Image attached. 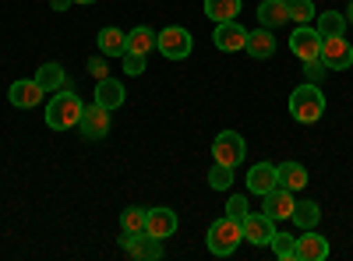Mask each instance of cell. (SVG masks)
<instances>
[{
    "label": "cell",
    "instance_id": "cell-35",
    "mask_svg": "<svg viewBox=\"0 0 353 261\" xmlns=\"http://www.w3.org/2000/svg\"><path fill=\"white\" fill-rule=\"evenodd\" d=\"M50 4H53V11H68L74 0H50Z\"/></svg>",
    "mask_w": 353,
    "mask_h": 261
},
{
    "label": "cell",
    "instance_id": "cell-31",
    "mask_svg": "<svg viewBox=\"0 0 353 261\" xmlns=\"http://www.w3.org/2000/svg\"><path fill=\"white\" fill-rule=\"evenodd\" d=\"M248 212H251V209H248V198H244V194H233V198L226 201V216H230V219H237V222H241Z\"/></svg>",
    "mask_w": 353,
    "mask_h": 261
},
{
    "label": "cell",
    "instance_id": "cell-26",
    "mask_svg": "<svg viewBox=\"0 0 353 261\" xmlns=\"http://www.w3.org/2000/svg\"><path fill=\"white\" fill-rule=\"evenodd\" d=\"M290 219L297 222L301 229H314V226H318V219H321L318 201H297V205H293V216H290Z\"/></svg>",
    "mask_w": 353,
    "mask_h": 261
},
{
    "label": "cell",
    "instance_id": "cell-2",
    "mask_svg": "<svg viewBox=\"0 0 353 261\" xmlns=\"http://www.w3.org/2000/svg\"><path fill=\"white\" fill-rule=\"evenodd\" d=\"M81 109H85V103H81L74 92L61 89V92L50 99V106H46V124H50L53 131H71V127H78V121H81Z\"/></svg>",
    "mask_w": 353,
    "mask_h": 261
},
{
    "label": "cell",
    "instance_id": "cell-21",
    "mask_svg": "<svg viewBox=\"0 0 353 261\" xmlns=\"http://www.w3.org/2000/svg\"><path fill=\"white\" fill-rule=\"evenodd\" d=\"M36 81H39L43 92H61V89H68V74H64L61 64H43V67L36 71Z\"/></svg>",
    "mask_w": 353,
    "mask_h": 261
},
{
    "label": "cell",
    "instance_id": "cell-17",
    "mask_svg": "<svg viewBox=\"0 0 353 261\" xmlns=\"http://www.w3.org/2000/svg\"><path fill=\"white\" fill-rule=\"evenodd\" d=\"M254 61H269V56L276 53V36H272V28H265L258 25L254 32H248V46H244Z\"/></svg>",
    "mask_w": 353,
    "mask_h": 261
},
{
    "label": "cell",
    "instance_id": "cell-3",
    "mask_svg": "<svg viewBox=\"0 0 353 261\" xmlns=\"http://www.w3.org/2000/svg\"><path fill=\"white\" fill-rule=\"evenodd\" d=\"M241 240H244V229H241L237 219L223 216V219H216V222L209 226V251L219 254V258L233 254V251L241 247Z\"/></svg>",
    "mask_w": 353,
    "mask_h": 261
},
{
    "label": "cell",
    "instance_id": "cell-30",
    "mask_svg": "<svg viewBox=\"0 0 353 261\" xmlns=\"http://www.w3.org/2000/svg\"><path fill=\"white\" fill-rule=\"evenodd\" d=\"M209 184H212L216 191H226V187L233 184V169H230V166H223V163H216V166H212V173H209Z\"/></svg>",
    "mask_w": 353,
    "mask_h": 261
},
{
    "label": "cell",
    "instance_id": "cell-20",
    "mask_svg": "<svg viewBox=\"0 0 353 261\" xmlns=\"http://www.w3.org/2000/svg\"><path fill=\"white\" fill-rule=\"evenodd\" d=\"M290 21V8H286V0H261L258 4V25L265 28H279Z\"/></svg>",
    "mask_w": 353,
    "mask_h": 261
},
{
    "label": "cell",
    "instance_id": "cell-9",
    "mask_svg": "<svg viewBox=\"0 0 353 261\" xmlns=\"http://www.w3.org/2000/svg\"><path fill=\"white\" fill-rule=\"evenodd\" d=\"M212 43H216V50H223V53H241L244 46H248V28L233 18V21H219L216 25V32H212Z\"/></svg>",
    "mask_w": 353,
    "mask_h": 261
},
{
    "label": "cell",
    "instance_id": "cell-22",
    "mask_svg": "<svg viewBox=\"0 0 353 261\" xmlns=\"http://www.w3.org/2000/svg\"><path fill=\"white\" fill-rule=\"evenodd\" d=\"M99 50H103V56H124L128 53V32H121V28H103Z\"/></svg>",
    "mask_w": 353,
    "mask_h": 261
},
{
    "label": "cell",
    "instance_id": "cell-8",
    "mask_svg": "<svg viewBox=\"0 0 353 261\" xmlns=\"http://www.w3.org/2000/svg\"><path fill=\"white\" fill-rule=\"evenodd\" d=\"M321 61L329 71H346L353 64V46L346 43V36H325L321 39Z\"/></svg>",
    "mask_w": 353,
    "mask_h": 261
},
{
    "label": "cell",
    "instance_id": "cell-23",
    "mask_svg": "<svg viewBox=\"0 0 353 261\" xmlns=\"http://www.w3.org/2000/svg\"><path fill=\"white\" fill-rule=\"evenodd\" d=\"M128 50H131V53H141V56H149V53L156 50V32H152L149 25L131 28V32H128Z\"/></svg>",
    "mask_w": 353,
    "mask_h": 261
},
{
    "label": "cell",
    "instance_id": "cell-15",
    "mask_svg": "<svg viewBox=\"0 0 353 261\" xmlns=\"http://www.w3.org/2000/svg\"><path fill=\"white\" fill-rule=\"evenodd\" d=\"M145 233L156 237V240H166L176 233V212L173 209H149V219H145Z\"/></svg>",
    "mask_w": 353,
    "mask_h": 261
},
{
    "label": "cell",
    "instance_id": "cell-1",
    "mask_svg": "<svg viewBox=\"0 0 353 261\" xmlns=\"http://www.w3.org/2000/svg\"><path fill=\"white\" fill-rule=\"evenodd\" d=\"M321 113H325V96H321V85L304 81L301 89L290 92V117L297 124H318Z\"/></svg>",
    "mask_w": 353,
    "mask_h": 261
},
{
    "label": "cell",
    "instance_id": "cell-7",
    "mask_svg": "<svg viewBox=\"0 0 353 261\" xmlns=\"http://www.w3.org/2000/svg\"><path fill=\"white\" fill-rule=\"evenodd\" d=\"M78 131H81L88 141H99V138H106V134H110V109H106V106H99V103L92 99V106H85V109H81Z\"/></svg>",
    "mask_w": 353,
    "mask_h": 261
},
{
    "label": "cell",
    "instance_id": "cell-11",
    "mask_svg": "<svg viewBox=\"0 0 353 261\" xmlns=\"http://www.w3.org/2000/svg\"><path fill=\"white\" fill-rule=\"evenodd\" d=\"M290 50H293L297 61H314V56H321V36H318V28L301 25L297 32L290 36Z\"/></svg>",
    "mask_w": 353,
    "mask_h": 261
},
{
    "label": "cell",
    "instance_id": "cell-34",
    "mask_svg": "<svg viewBox=\"0 0 353 261\" xmlns=\"http://www.w3.org/2000/svg\"><path fill=\"white\" fill-rule=\"evenodd\" d=\"M88 74H92L96 81L110 74V67H106V61H103V56H92V61H88Z\"/></svg>",
    "mask_w": 353,
    "mask_h": 261
},
{
    "label": "cell",
    "instance_id": "cell-13",
    "mask_svg": "<svg viewBox=\"0 0 353 261\" xmlns=\"http://www.w3.org/2000/svg\"><path fill=\"white\" fill-rule=\"evenodd\" d=\"M43 96H46V92L39 89V81H36V78H21V81H14V85H11V92H8L11 106H18V109H36Z\"/></svg>",
    "mask_w": 353,
    "mask_h": 261
},
{
    "label": "cell",
    "instance_id": "cell-27",
    "mask_svg": "<svg viewBox=\"0 0 353 261\" xmlns=\"http://www.w3.org/2000/svg\"><path fill=\"white\" fill-rule=\"evenodd\" d=\"M286 8H290V21H297V25H311L318 14V8L311 0H286Z\"/></svg>",
    "mask_w": 353,
    "mask_h": 261
},
{
    "label": "cell",
    "instance_id": "cell-36",
    "mask_svg": "<svg viewBox=\"0 0 353 261\" xmlns=\"http://www.w3.org/2000/svg\"><path fill=\"white\" fill-rule=\"evenodd\" d=\"M346 21L353 25V0H350V8H346Z\"/></svg>",
    "mask_w": 353,
    "mask_h": 261
},
{
    "label": "cell",
    "instance_id": "cell-24",
    "mask_svg": "<svg viewBox=\"0 0 353 261\" xmlns=\"http://www.w3.org/2000/svg\"><path fill=\"white\" fill-rule=\"evenodd\" d=\"M205 14H209L216 25L219 21H233L241 14V0H205Z\"/></svg>",
    "mask_w": 353,
    "mask_h": 261
},
{
    "label": "cell",
    "instance_id": "cell-5",
    "mask_svg": "<svg viewBox=\"0 0 353 261\" xmlns=\"http://www.w3.org/2000/svg\"><path fill=\"white\" fill-rule=\"evenodd\" d=\"M244 156H248V145H244V138L237 131H223L212 141V159L223 163V166H230V169H237L244 163Z\"/></svg>",
    "mask_w": 353,
    "mask_h": 261
},
{
    "label": "cell",
    "instance_id": "cell-16",
    "mask_svg": "<svg viewBox=\"0 0 353 261\" xmlns=\"http://www.w3.org/2000/svg\"><path fill=\"white\" fill-rule=\"evenodd\" d=\"M99 106H106V109H121L124 106V99H128V92H124V85L117 81V78H99L96 81V96H92Z\"/></svg>",
    "mask_w": 353,
    "mask_h": 261
},
{
    "label": "cell",
    "instance_id": "cell-19",
    "mask_svg": "<svg viewBox=\"0 0 353 261\" xmlns=\"http://www.w3.org/2000/svg\"><path fill=\"white\" fill-rule=\"evenodd\" d=\"M276 184H279V180H276V166H272V163L251 166V173H248V191H251V194H269Z\"/></svg>",
    "mask_w": 353,
    "mask_h": 261
},
{
    "label": "cell",
    "instance_id": "cell-6",
    "mask_svg": "<svg viewBox=\"0 0 353 261\" xmlns=\"http://www.w3.org/2000/svg\"><path fill=\"white\" fill-rule=\"evenodd\" d=\"M241 229H244V240H251L254 247H265L276 237V219L265 216V212H248L241 219Z\"/></svg>",
    "mask_w": 353,
    "mask_h": 261
},
{
    "label": "cell",
    "instance_id": "cell-32",
    "mask_svg": "<svg viewBox=\"0 0 353 261\" xmlns=\"http://www.w3.org/2000/svg\"><path fill=\"white\" fill-rule=\"evenodd\" d=\"M325 61H321V56H314V61H304V74H307V81L311 85H321V78H325Z\"/></svg>",
    "mask_w": 353,
    "mask_h": 261
},
{
    "label": "cell",
    "instance_id": "cell-12",
    "mask_svg": "<svg viewBox=\"0 0 353 261\" xmlns=\"http://www.w3.org/2000/svg\"><path fill=\"white\" fill-rule=\"evenodd\" d=\"M121 244H124L128 258H138V261H145V258H149V261L163 258V240H156V237H149V233H138V237L124 233Z\"/></svg>",
    "mask_w": 353,
    "mask_h": 261
},
{
    "label": "cell",
    "instance_id": "cell-29",
    "mask_svg": "<svg viewBox=\"0 0 353 261\" xmlns=\"http://www.w3.org/2000/svg\"><path fill=\"white\" fill-rule=\"evenodd\" d=\"M293 244H297V237L276 233V237H272V254H276L279 261H297V258H293Z\"/></svg>",
    "mask_w": 353,
    "mask_h": 261
},
{
    "label": "cell",
    "instance_id": "cell-33",
    "mask_svg": "<svg viewBox=\"0 0 353 261\" xmlns=\"http://www.w3.org/2000/svg\"><path fill=\"white\" fill-rule=\"evenodd\" d=\"M121 61H124V71H128V74H141V71H145V61H149V56H141V53H131V50H128V53L121 56Z\"/></svg>",
    "mask_w": 353,
    "mask_h": 261
},
{
    "label": "cell",
    "instance_id": "cell-4",
    "mask_svg": "<svg viewBox=\"0 0 353 261\" xmlns=\"http://www.w3.org/2000/svg\"><path fill=\"white\" fill-rule=\"evenodd\" d=\"M156 50L166 56V61H184L191 53V32L181 25H170L163 32H156Z\"/></svg>",
    "mask_w": 353,
    "mask_h": 261
},
{
    "label": "cell",
    "instance_id": "cell-25",
    "mask_svg": "<svg viewBox=\"0 0 353 261\" xmlns=\"http://www.w3.org/2000/svg\"><path fill=\"white\" fill-rule=\"evenodd\" d=\"M314 28H318L321 39H325V36H343V32H346V14H339V11H321Z\"/></svg>",
    "mask_w": 353,
    "mask_h": 261
},
{
    "label": "cell",
    "instance_id": "cell-18",
    "mask_svg": "<svg viewBox=\"0 0 353 261\" xmlns=\"http://www.w3.org/2000/svg\"><path fill=\"white\" fill-rule=\"evenodd\" d=\"M276 180H279V187H286V191H293V194H297V191H304L307 187V169L301 166V163H279L276 166Z\"/></svg>",
    "mask_w": 353,
    "mask_h": 261
},
{
    "label": "cell",
    "instance_id": "cell-28",
    "mask_svg": "<svg viewBox=\"0 0 353 261\" xmlns=\"http://www.w3.org/2000/svg\"><path fill=\"white\" fill-rule=\"evenodd\" d=\"M145 219H149V209H128V212L121 216V226H124V233H131V237L145 233Z\"/></svg>",
    "mask_w": 353,
    "mask_h": 261
},
{
    "label": "cell",
    "instance_id": "cell-10",
    "mask_svg": "<svg viewBox=\"0 0 353 261\" xmlns=\"http://www.w3.org/2000/svg\"><path fill=\"white\" fill-rule=\"evenodd\" d=\"M293 258L297 261H325L329 258V240L314 233V229H301L297 244H293Z\"/></svg>",
    "mask_w": 353,
    "mask_h": 261
},
{
    "label": "cell",
    "instance_id": "cell-37",
    "mask_svg": "<svg viewBox=\"0 0 353 261\" xmlns=\"http://www.w3.org/2000/svg\"><path fill=\"white\" fill-rule=\"evenodd\" d=\"M74 4H96V0H74Z\"/></svg>",
    "mask_w": 353,
    "mask_h": 261
},
{
    "label": "cell",
    "instance_id": "cell-14",
    "mask_svg": "<svg viewBox=\"0 0 353 261\" xmlns=\"http://www.w3.org/2000/svg\"><path fill=\"white\" fill-rule=\"evenodd\" d=\"M261 201H265V216H272L276 222L279 219H290L293 216V205H297V201H293V191H286V187H272L269 194H261Z\"/></svg>",
    "mask_w": 353,
    "mask_h": 261
}]
</instances>
